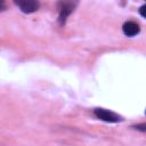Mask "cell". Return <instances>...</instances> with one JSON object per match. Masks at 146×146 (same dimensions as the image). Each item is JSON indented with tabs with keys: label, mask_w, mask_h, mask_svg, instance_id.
<instances>
[{
	"label": "cell",
	"mask_w": 146,
	"mask_h": 146,
	"mask_svg": "<svg viewBox=\"0 0 146 146\" xmlns=\"http://www.w3.org/2000/svg\"><path fill=\"white\" fill-rule=\"evenodd\" d=\"M76 6V2H70V1H60L57 3L58 7V22L59 24H65L66 18L71 15V13L74 10Z\"/></svg>",
	"instance_id": "obj_1"
},
{
	"label": "cell",
	"mask_w": 146,
	"mask_h": 146,
	"mask_svg": "<svg viewBox=\"0 0 146 146\" xmlns=\"http://www.w3.org/2000/svg\"><path fill=\"white\" fill-rule=\"evenodd\" d=\"M94 114L97 116V119L105 121V122H108V123H116V122L122 121V117L119 114H116L112 111L105 110V108H95Z\"/></svg>",
	"instance_id": "obj_2"
},
{
	"label": "cell",
	"mask_w": 146,
	"mask_h": 146,
	"mask_svg": "<svg viewBox=\"0 0 146 146\" xmlns=\"http://www.w3.org/2000/svg\"><path fill=\"white\" fill-rule=\"evenodd\" d=\"M14 3L25 14H32L36 11L40 7V3L35 0H15Z\"/></svg>",
	"instance_id": "obj_3"
},
{
	"label": "cell",
	"mask_w": 146,
	"mask_h": 146,
	"mask_svg": "<svg viewBox=\"0 0 146 146\" xmlns=\"http://www.w3.org/2000/svg\"><path fill=\"white\" fill-rule=\"evenodd\" d=\"M122 31H123L124 35H127V36H135L140 32V27L136 22L129 21V22H125L123 24Z\"/></svg>",
	"instance_id": "obj_4"
},
{
	"label": "cell",
	"mask_w": 146,
	"mask_h": 146,
	"mask_svg": "<svg viewBox=\"0 0 146 146\" xmlns=\"http://www.w3.org/2000/svg\"><path fill=\"white\" fill-rule=\"evenodd\" d=\"M132 128L137 131H141V132H146V123H138L132 125Z\"/></svg>",
	"instance_id": "obj_5"
},
{
	"label": "cell",
	"mask_w": 146,
	"mask_h": 146,
	"mask_svg": "<svg viewBox=\"0 0 146 146\" xmlns=\"http://www.w3.org/2000/svg\"><path fill=\"white\" fill-rule=\"evenodd\" d=\"M139 14H140V16H141V17L146 18V3H145V5H143V6L139 8Z\"/></svg>",
	"instance_id": "obj_6"
},
{
	"label": "cell",
	"mask_w": 146,
	"mask_h": 146,
	"mask_svg": "<svg viewBox=\"0 0 146 146\" xmlns=\"http://www.w3.org/2000/svg\"><path fill=\"white\" fill-rule=\"evenodd\" d=\"M145 114H146V111H145Z\"/></svg>",
	"instance_id": "obj_7"
}]
</instances>
